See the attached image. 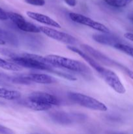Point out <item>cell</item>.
I'll use <instances>...</instances> for the list:
<instances>
[{"instance_id": "6da1fadb", "label": "cell", "mask_w": 133, "mask_h": 134, "mask_svg": "<svg viewBox=\"0 0 133 134\" xmlns=\"http://www.w3.org/2000/svg\"><path fill=\"white\" fill-rule=\"evenodd\" d=\"M46 58L56 68H64L78 73H87L89 70V68L81 62L59 55L50 54L46 56Z\"/></svg>"}, {"instance_id": "7a4b0ae2", "label": "cell", "mask_w": 133, "mask_h": 134, "mask_svg": "<svg viewBox=\"0 0 133 134\" xmlns=\"http://www.w3.org/2000/svg\"><path fill=\"white\" fill-rule=\"evenodd\" d=\"M82 47L83 51L87 52L88 55H89L91 57H92L97 62H100L102 64H104V65H108V66L116 67V68L121 69L130 79H133V71L130 70V69H129L128 68L125 67V65H122V64L112 60L109 57H108L107 56L104 55V54L100 52V51L92 48L91 46L87 45V44H83L82 45Z\"/></svg>"}, {"instance_id": "3957f363", "label": "cell", "mask_w": 133, "mask_h": 134, "mask_svg": "<svg viewBox=\"0 0 133 134\" xmlns=\"http://www.w3.org/2000/svg\"><path fill=\"white\" fill-rule=\"evenodd\" d=\"M68 97L72 102L86 108L95 111H106L107 107L102 102L89 96L77 92H69Z\"/></svg>"}, {"instance_id": "277c9868", "label": "cell", "mask_w": 133, "mask_h": 134, "mask_svg": "<svg viewBox=\"0 0 133 134\" xmlns=\"http://www.w3.org/2000/svg\"><path fill=\"white\" fill-rule=\"evenodd\" d=\"M69 15L70 19L73 22L88 26L91 28L100 31L103 34H108L109 33V29L106 26H104L102 24L99 23V22L89 18V17L86 16L83 14L75 13H70Z\"/></svg>"}, {"instance_id": "5b68a950", "label": "cell", "mask_w": 133, "mask_h": 134, "mask_svg": "<svg viewBox=\"0 0 133 134\" xmlns=\"http://www.w3.org/2000/svg\"><path fill=\"white\" fill-rule=\"evenodd\" d=\"M40 32L43 33L49 37L55 39L56 41L61 42L65 44H70V46L76 44L77 40L72 35L68 34L66 33L52 29L51 27H46V26H40L39 27Z\"/></svg>"}, {"instance_id": "8992f818", "label": "cell", "mask_w": 133, "mask_h": 134, "mask_svg": "<svg viewBox=\"0 0 133 134\" xmlns=\"http://www.w3.org/2000/svg\"><path fill=\"white\" fill-rule=\"evenodd\" d=\"M7 15L9 19H10L16 26V27L22 31L29 33L40 32L39 27L26 21V20L21 14L13 12H7Z\"/></svg>"}, {"instance_id": "52a82bcc", "label": "cell", "mask_w": 133, "mask_h": 134, "mask_svg": "<svg viewBox=\"0 0 133 134\" xmlns=\"http://www.w3.org/2000/svg\"><path fill=\"white\" fill-rule=\"evenodd\" d=\"M100 76L102 77L105 82L116 92L121 94L125 93L126 90H125V86L120 81L118 76L114 72L106 68H104V71L100 74Z\"/></svg>"}, {"instance_id": "ba28073f", "label": "cell", "mask_w": 133, "mask_h": 134, "mask_svg": "<svg viewBox=\"0 0 133 134\" xmlns=\"http://www.w3.org/2000/svg\"><path fill=\"white\" fill-rule=\"evenodd\" d=\"M27 98L40 104L52 107L59 104V101L55 96L43 92H34L29 94Z\"/></svg>"}, {"instance_id": "9c48e42d", "label": "cell", "mask_w": 133, "mask_h": 134, "mask_svg": "<svg viewBox=\"0 0 133 134\" xmlns=\"http://www.w3.org/2000/svg\"><path fill=\"white\" fill-rule=\"evenodd\" d=\"M68 49H69L70 51H71L72 52H74V53L78 54L79 56H80L84 60H86L94 69H95L96 71H97L99 74H101L102 72L104 71V68H103L102 65H100L99 64V62L96 61L95 60H94L92 57L89 56V55L87 54V53H86L85 52H83L82 51L80 50L79 48H76L75 47H73V46H68L67 47Z\"/></svg>"}, {"instance_id": "30bf717a", "label": "cell", "mask_w": 133, "mask_h": 134, "mask_svg": "<svg viewBox=\"0 0 133 134\" xmlns=\"http://www.w3.org/2000/svg\"><path fill=\"white\" fill-rule=\"evenodd\" d=\"M26 14L31 19L43 24L53 26V27H57V28H61V26L58 22H57L56 20L46 15L32 11H27Z\"/></svg>"}, {"instance_id": "8fae6325", "label": "cell", "mask_w": 133, "mask_h": 134, "mask_svg": "<svg viewBox=\"0 0 133 134\" xmlns=\"http://www.w3.org/2000/svg\"><path fill=\"white\" fill-rule=\"evenodd\" d=\"M93 39L100 44H104V45L111 46L115 47L119 43H123L121 41L114 35H110L108 34H95L93 35Z\"/></svg>"}, {"instance_id": "7c38bea8", "label": "cell", "mask_w": 133, "mask_h": 134, "mask_svg": "<svg viewBox=\"0 0 133 134\" xmlns=\"http://www.w3.org/2000/svg\"><path fill=\"white\" fill-rule=\"evenodd\" d=\"M24 76L31 82H35L38 84L49 85L56 81L55 78L52 76L42 73H30L28 75H24Z\"/></svg>"}, {"instance_id": "4fadbf2b", "label": "cell", "mask_w": 133, "mask_h": 134, "mask_svg": "<svg viewBox=\"0 0 133 134\" xmlns=\"http://www.w3.org/2000/svg\"><path fill=\"white\" fill-rule=\"evenodd\" d=\"M50 116L53 122L62 125H68L72 122L70 115L63 111H53L50 113Z\"/></svg>"}, {"instance_id": "5bb4252c", "label": "cell", "mask_w": 133, "mask_h": 134, "mask_svg": "<svg viewBox=\"0 0 133 134\" xmlns=\"http://www.w3.org/2000/svg\"><path fill=\"white\" fill-rule=\"evenodd\" d=\"M19 103L22 105L23 107H26V108L30 109L33 111H46V110L50 109L52 108V106L40 104V103H37V102L33 101L31 99H29L28 98H26L25 99H22L19 102Z\"/></svg>"}, {"instance_id": "9a60e30c", "label": "cell", "mask_w": 133, "mask_h": 134, "mask_svg": "<svg viewBox=\"0 0 133 134\" xmlns=\"http://www.w3.org/2000/svg\"><path fill=\"white\" fill-rule=\"evenodd\" d=\"M0 39L3 41L5 43H7L13 46H18L19 44L18 38L14 34L3 30L1 27H0Z\"/></svg>"}, {"instance_id": "2e32d148", "label": "cell", "mask_w": 133, "mask_h": 134, "mask_svg": "<svg viewBox=\"0 0 133 134\" xmlns=\"http://www.w3.org/2000/svg\"><path fill=\"white\" fill-rule=\"evenodd\" d=\"M21 93L16 90H11L0 87V98L7 100H15L20 98Z\"/></svg>"}, {"instance_id": "e0dca14e", "label": "cell", "mask_w": 133, "mask_h": 134, "mask_svg": "<svg viewBox=\"0 0 133 134\" xmlns=\"http://www.w3.org/2000/svg\"><path fill=\"white\" fill-rule=\"evenodd\" d=\"M0 68L7 71H20L22 70V68L11 62L6 61L4 59L0 58Z\"/></svg>"}, {"instance_id": "ac0fdd59", "label": "cell", "mask_w": 133, "mask_h": 134, "mask_svg": "<svg viewBox=\"0 0 133 134\" xmlns=\"http://www.w3.org/2000/svg\"><path fill=\"white\" fill-rule=\"evenodd\" d=\"M107 5L116 8L125 7L130 3L133 0H103Z\"/></svg>"}, {"instance_id": "d6986e66", "label": "cell", "mask_w": 133, "mask_h": 134, "mask_svg": "<svg viewBox=\"0 0 133 134\" xmlns=\"http://www.w3.org/2000/svg\"><path fill=\"white\" fill-rule=\"evenodd\" d=\"M114 48L122 51L124 53L126 54L127 55L133 58V47L126 45V44H123V43H119V44H117V45L115 46Z\"/></svg>"}, {"instance_id": "ffe728a7", "label": "cell", "mask_w": 133, "mask_h": 134, "mask_svg": "<svg viewBox=\"0 0 133 134\" xmlns=\"http://www.w3.org/2000/svg\"><path fill=\"white\" fill-rule=\"evenodd\" d=\"M11 81L13 82L16 84H22V85H30L31 83L28 79H26V77H25L24 75H22L17 76V77H12Z\"/></svg>"}, {"instance_id": "44dd1931", "label": "cell", "mask_w": 133, "mask_h": 134, "mask_svg": "<svg viewBox=\"0 0 133 134\" xmlns=\"http://www.w3.org/2000/svg\"><path fill=\"white\" fill-rule=\"evenodd\" d=\"M25 1L34 6H44L46 3L45 0H25Z\"/></svg>"}, {"instance_id": "7402d4cb", "label": "cell", "mask_w": 133, "mask_h": 134, "mask_svg": "<svg viewBox=\"0 0 133 134\" xmlns=\"http://www.w3.org/2000/svg\"><path fill=\"white\" fill-rule=\"evenodd\" d=\"M0 134H14L13 131L10 128L0 125Z\"/></svg>"}, {"instance_id": "603a6c76", "label": "cell", "mask_w": 133, "mask_h": 134, "mask_svg": "<svg viewBox=\"0 0 133 134\" xmlns=\"http://www.w3.org/2000/svg\"><path fill=\"white\" fill-rule=\"evenodd\" d=\"M9 19L7 12H5L3 9L0 7V20H7Z\"/></svg>"}, {"instance_id": "cb8c5ba5", "label": "cell", "mask_w": 133, "mask_h": 134, "mask_svg": "<svg viewBox=\"0 0 133 134\" xmlns=\"http://www.w3.org/2000/svg\"><path fill=\"white\" fill-rule=\"evenodd\" d=\"M64 1L70 7H75L77 4L76 0H64Z\"/></svg>"}, {"instance_id": "d4e9b609", "label": "cell", "mask_w": 133, "mask_h": 134, "mask_svg": "<svg viewBox=\"0 0 133 134\" xmlns=\"http://www.w3.org/2000/svg\"><path fill=\"white\" fill-rule=\"evenodd\" d=\"M124 37H125L126 39H128V40L131 41L133 42V34L132 33H129V32L126 33V34H125V35H124Z\"/></svg>"}, {"instance_id": "484cf974", "label": "cell", "mask_w": 133, "mask_h": 134, "mask_svg": "<svg viewBox=\"0 0 133 134\" xmlns=\"http://www.w3.org/2000/svg\"><path fill=\"white\" fill-rule=\"evenodd\" d=\"M128 18H129V19H130V20L133 22V13H130V14H129V16H128Z\"/></svg>"}, {"instance_id": "4316f807", "label": "cell", "mask_w": 133, "mask_h": 134, "mask_svg": "<svg viewBox=\"0 0 133 134\" xmlns=\"http://www.w3.org/2000/svg\"><path fill=\"white\" fill-rule=\"evenodd\" d=\"M107 134H125V133H119V132H108Z\"/></svg>"}, {"instance_id": "83f0119b", "label": "cell", "mask_w": 133, "mask_h": 134, "mask_svg": "<svg viewBox=\"0 0 133 134\" xmlns=\"http://www.w3.org/2000/svg\"><path fill=\"white\" fill-rule=\"evenodd\" d=\"M5 44V42H4L3 41H2L0 39V45H3V44Z\"/></svg>"}, {"instance_id": "f1b7e54d", "label": "cell", "mask_w": 133, "mask_h": 134, "mask_svg": "<svg viewBox=\"0 0 133 134\" xmlns=\"http://www.w3.org/2000/svg\"><path fill=\"white\" fill-rule=\"evenodd\" d=\"M29 134H32V133H29Z\"/></svg>"}]
</instances>
